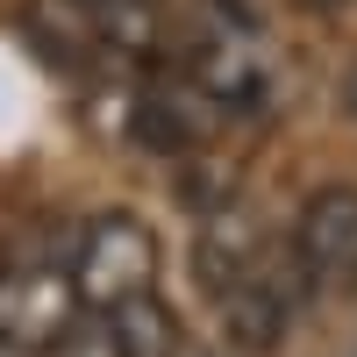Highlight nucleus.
<instances>
[{
  "label": "nucleus",
  "mask_w": 357,
  "mask_h": 357,
  "mask_svg": "<svg viewBox=\"0 0 357 357\" xmlns=\"http://www.w3.org/2000/svg\"><path fill=\"white\" fill-rule=\"evenodd\" d=\"M65 272L79 286L86 314H114L122 301L151 293V279H158V236L143 229L136 215H93V222L79 229Z\"/></svg>",
  "instance_id": "obj_1"
},
{
  "label": "nucleus",
  "mask_w": 357,
  "mask_h": 357,
  "mask_svg": "<svg viewBox=\"0 0 357 357\" xmlns=\"http://www.w3.org/2000/svg\"><path fill=\"white\" fill-rule=\"evenodd\" d=\"M86 314L72 272H43V264H29V272H0V350H57L65 329Z\"/></svg>",
  "instance_id": "obj_2"
},
{
  "label": "nucleus",
  "mask_w": 357,
  "mask_h": 357,
  "mask_svg": "<svg viewBox=\"0 0 357 357\" xmlns=\"http://www.w3.org/2000/svg\"><path fill=\"white\" fill-rule=\"evenodd\" d=\"M293 250L321 286H350L357 279V186H321L293 222Z\"/></svg>",
  "instance_id": "obj_3"
},
{
  "label": "nucleus",
  "mask_w": 357,
  "mask_h": 357,
  "mask_svg": "<svg viewBox=\"0 0 357 357\" xmlns=\"http://www.w3.org/2000/svg\"><path fill=\"white\" fill-rule=\"evenodd\" d=\"M264 272V229H257V215L243 200H229V207H215V215H200V236H193V279L215 293H236L243 279H257Z\"/></svg>",
  "instance_id": "obj_4"
},
{
  "label": "nucleus",
  "mask_w": 357,
  "mask_h": 357,
  "mask_svg": "<svg viewBox=\"0 0 357 357\" xmlns=\"http://www.w3.org/2000/svg\"><path fill=\"white\" fill-rule=\"evenodd\" d=\"M22 29H29V43H36L57 72H86V65H93V57L107 50L93 0H29Z\"/></svg>",
  "instance_id": "obj_5"
},
{
  "label": "nucleus",
  "mask_w": 357,
  "mask_h": 357,
  "mask_svg": "<svg viewBox=\"0 0 357 357\" xmlns=\"http://www.w3.org/2000/svg\"><path fill=\"white\" fill-rule=\"evenodd\" d=\"M193 86H200V100H215V107H257L264 72L250 65L243 50H229V43H200V57H193Z\"/></svg>",
  "instance_id": "obj_6"
},
{
  "label": "nucleus",
  "mask_w": 357,
  "mask_h": 357,
  "mask_svg": "<svg viewBox=\"0 0 357 357\" xmlns=\"http://www.w3.org/2000/svg\"><path fill=\"white\" fill-rule=\"evenodd\" d=\"M114 343H122V357H178V321L172 307L158 301V293H136V301H122L107 314Z\"/></svg>",
  "instance_id": "obj_7"
},
{
  "label": "nucleus",
  "mask_w": 357,
  "mask_h": 357,
  "mask_svg": "<svg viewBox=\"0 0 357 357\" xmlns=\"http://www.w3.org/2000/svg\"><path fill=\"white\" fill-rule=\"evenodd\" d=\"M129 122H136V143H151V151H193V136H200L193 107L178 93H143L129 107Z\"/></svg>",
  "instance_id": "obj_8"
},
{
  "label": "nucleus",
  "mask_w": 357,
  "mask_h": 357,
  "mask_svg": "<svg viewBox=\"0 0 357 357\" xmlns=\"http://www.w3.org/2000/svg\"><path fill=\"white\" fill-rule=\"evenodd\" d=\"M50 357H122V343H114L107 314H79L72 329H65V343H57Z\"/></svg>",
  "instance_id": "obj_9"
},
{
  "label": "nucleus",
  "mask_w": 357,
  "mask_h": 357,
  "mask_svg": "<svg viewBox=\"0 0 357 357\" xmlns=\"http://www.w3.org/2000/svg\"><path fill=\"white\" fill-rule=\"evenodd\" d=\"M343 114H357V65L343 72Z\"/></svg>",
  "instance_id": "obj_10"
},
{
  "label": "nucleus",
  "mask_w": 357,
  "mask_h": 357,
  "mask_svg": "<svg viewBox=\"0 0 357 357\" xmlns=\"http://www.w3.org/2000/svg\"><path fill=\"white\" fill-rule=\"evenodd\" d=\"M293 8H307V15H336L343 0H293Z\"/></svg>",
  "instance_id": "obj_11"
},
{
  "label": "nucleus",
  "mask_w": 357,
  "mask_h": 357,
  "mask_svg": "<svg viewBox=\"0 0 357 357\" xmlns=\"http://www.w3.org/2000/svg\"><path fill=\"white\" fill-rule=\"evenodd\" d=\"M0 357H36V350H0Z\"/></svg>",
  "instance_id": "obj_12"
}]
</instances>
